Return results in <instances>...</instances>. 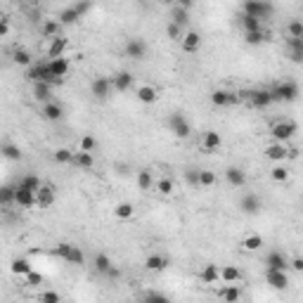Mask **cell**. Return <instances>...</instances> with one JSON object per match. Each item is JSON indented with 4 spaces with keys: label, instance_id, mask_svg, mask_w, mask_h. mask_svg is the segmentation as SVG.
<instances>
[{
    "label": "cell",
    "instance_id": "cell-32",
    "mask_svg": "<svg viewBox=\"0 0 303 303\" xmlns=\"http://www.w3.org/2000/svg\"><path fill=\"white\" fill-rule=\"evenodd\" d=\"M41 185H43V183H41V178H38V175L29 173V175H24L22 180H19V185H17V187H22V190H29V192H33V195H36Z\"/></svg>",
    "mask_w": 303,
    "mask_h": 303
},
{
    "label": "cell",
    "instance_id": "cell-10",
    "mask_svg": "<svg viewBox=\"0 0 303 303\" xmlns=\"http://www.w3.org/2000/svg\"><path fill=\"white\" fill-rule=\"evenodd\" d=\"M111 81V88L114 90H119V93H126L133 88V81H135V76L130 74V71H119V74H114V78H109Z\"/></svg>",
    "mask_w": 303,
    "mask_h": 303
},
{
    "label": "cell",
    "instance_id": "cell-55",
    "mask_svg": "<svg viewBox=\"0 0 303 303\" xmlns=\"http://www.w3.org/2000/svg\"><path fill=\"white\" fill-rule=\"evenodd\" d=\"M38 284H43V275L31 270L29 275H26V287H38Z\"/></svg>",
    "mask_w": 303,
    "mask_h": 303
},
{
    "label": "cell",
    "instance_id": "cell-19",
    "mask_svg": "<svg viewBox=\"0 0 303 303\" xmlns=\"http://www.w3.org/2000/svg\"><path fill=\"white\" fill-rule=\"evenodd\" d=\"M225 180L232 185V187H244V185H247V173H244L242 168H237V166H230L225 171Z\"/></svg>",
    "mask_w": 303,
    "mask_h": 303
},
{
    "label": "cell",
    "instance_id": "cell-3",
    "mask_svg": "<svg viewBox=\"0 0 303 303\" xmlns=\"http://www.w3.org/2000/svg\"><path fill=\"white\" fill-rule=\"evenodd\" d=\"M242 10H244V14H247V17H253V19L263 22V19H268L272 12H275V5H272V2L249 0V2H244V5H242Z\"/></svg>",
    "mask_w": 303,
    "mask_h": 303
},
{
    "label": "cell",
    "instance_id": "cell-5",
    "mask_svg": "<svg viewBox=\"0 0 303 303\" xmlns=\"http://www.w3.org/2000/svg\"><path fill=\"white\" fill-rule=\"evenodd\" d=\"M296 130H299V126H296L294 121H280V123H275L270 128V135L275 142H282V145H284L287 140H292L294 135H296Z\"/></svg>",
    "mask_w": 303,
    "mask_h": 303
},
{
    "label": "cell",
    "instance_id": "cell-42",
    "mask_svg": "<svg viewBox=\"0 0 303 303\" xmlns=\"http://www.w3.org/2000/svg\"><path fill=\"white\" fill-rule=\"evenodd\" d=\"M242 29H244V33H253V31H260L263 29V22H258V19H253V17H247V14H242Z\"/></svg>",
    "mask_w": 303,
    "mask_h": 303
},
{
    "label": "cell",
    "instance_id": "cell-61",
    "mask_svg": "<svg viewBox=\"0 0 303 303\" xmlns=\"http://www.w3.org/2000/svg\"><path fill=\"white\" fill-rule=\"evenodd\" d=\"M10 33V22H0V38Z\"/></svg>",
    "mask_w": 303,
    "mask_h": 303
},
{
    "label": "cell",
    "instance_id": "cell-49",
    "mask_svg": "<svg viewBox=\"0 0 303 303\" xmlns=\"http://www.w3.org/2000/svg\"><path fill=\"white\" fill-rule=\"evenodd\" d=\"M287 33H289V38H303V22H299V19L289 22Z\"/></svg>",
    "mask_w": 303,
    "mask_h": 303
},
{
    "label": "cell",
    "instance_id": "cell-28",
    "mask_svg": "<svg viewBox=\"0 0 303 303\" xmlns=\"http://www.w3.org/2000/svg\"><path fill=\"white\" fill-rule=\"evenodd\" d=\"M199 280L204 282V284H213V282H218L220 280V270H218V265H213V263L204 265V270H202V275H199Z\"/></svg>",
    "mask_w": 303,
    "mask_h": 303
},
{
    "label": "cell",
    "instance_id": "cell-38",
    "mask_svg": "<svg viewBox=\"0 0 303 303\" xmlns=\"http://www.w3.org/2000/svg\"><path fill=\"white\" fill-rule=\"evenodd\" d=\"M66 263H71V265H86V253L81 251V247L71 244V249H69V256H66Z\"/></svg>",
    "mask_w": 303,
    "mask_h": 303
},
{
    "label": "cell",
    "instance_id": "cell-35",
    "mask_svg": "<svg viewBox=\"0 0 303 303\" xmlns=\"http://www.w3.org/2000/svg\"><path fill=\"white\" fill-rule=\"evenodd\" d=\"M12 62L14 64H22V66H31L33 64V57L29 50H24V48H17L14 52H12Z\"/></svg>",
    "mask_w": 303,
    "mask_h": 303
},
{
    "label": "cell",
    "instance_id": "cell-31",
    "mask_svg": "<svg viewBox=\"0 0 303 303\" xmlns=\"http://www.w3.org/2000/svg\"><path fill=\"white\" fill-rule=\"evenodd\" d=\"M220 299H223L225 303H239V299H242V289H239V287H232V284H227V287L220 289Z\"/></svg>",
    "mask_w": 303,
    "mask_h": 303
},
{
    "label": "cell",
    "instance_id": "cell-54",
    "mask_svg": "<svg viewBox=\"0 0 303 303\" xmlns=\"http://www.w3.org/2000/svg\"><path fill=\"white\" fill-rule=\"evenodd\" d=\"M185 180H187V185H192V187H199V168H187L185 171Z\"/></svg>",
    "mask_w": 303,
    "mask_h": 303
},
{
    "label": "cell",
    "instance_id": "cell-18",
    "mask_svg": "<svg viewBox=\"0 0 303 303\" xmlns=\"http://www.w3.org/2000/svg\"><path fill=\"white\" fill-rule=\"evenodd\" d=\"M41 114H43L45 121H59L62 116H64V107H62L59 102H52V100H50V102L43 107V111H41Z\"/></svg>",
    "mask_w": 303,
    "mask_h": 303
},
{
    "label": "cell",
    "instance_id": "cell-33",
    "mask_svg": "<svg viewBox=\"0 0 303 303\" xmlns=\"http://www.w3.org/2000/svg\"><path fill=\"white\" fill-rule=\"evenodd\" d=\"M220 280L225 282V284H235V282L242 280V272H239L235 265H225V268L220 270Z\"/></svg>",
    "mask_w": 303,
    "mask_h": 303
},
{
    "label": "cell",
    "instance_id": "cell-23",
    "mask_svg": "<svg viewBox=\"0 0 303 303\" xmlns=\"http://www.w3.org/2000/svg\"><path fill=\"white\" fill-rule=\"evenodd\" d=\"M171 24H175V26H180V29H185L187 24H190V12L183 10L178 2H175L173 7H171Z\"/></svg>",
    "mask_w": 303,
    "mask_h": 303
},
{
    "label": "cell",
    "instance_id": "cell-56",
    "mask_svg": "<svg viewBox=\"0 0 303 303\" xmlns=\"http://www.w3.org/2000/svg\"><path fill=\"white\" fill-rule=\"evenodd\" d=\"M69 249H71V244H66V242H62V244H57L52 249L54 256H59L62 260H66V256H69Z\"/></svg>",
    "mask_w": 303,
    "mask_h": 303
},
{
    "label": "cell",
    "instance_id": "cell-44",
    "mask_svg": "<svg viewBox=\"0 0 303 303\" xmlns=\"http://www.w3.org/2000/svg\"><path fill=\"white\" fill-rule=\"evenodd\" d=\"M242 247L247 251H258L260 247H263V237H260V235H249V237H244Z\"/></svg>",
    "mask_w": 303,
    "mask_h": 303
},
{
    "label": "cell",
    "instance_id": "cell-12",
    "mask_svg": "<svg viewBox=\"0 0 303 303\" xmlns=\"http://www.w3.org/2000/svg\"><path fill=\"white\" fill-rule=\"evenodd\" d=\"M171 265V260H168V256H163V253H152V256H147V260H145V268L150 272H161L166 270Z\"/></svg>",
    "mask_w": 303,
    "mask_h": 303
},
{
    "label": "cell",
    "instance_id": "cell-62",
    "mask_svg": "<svg viewBox=\"0 0 303 303\" xmlns=\"http://www.w3.org/2000/svg\"><path fill=\"white\" fill-rule=\"evenodd\" d=\"M292 62H294V64H301V62H303V52H292Z\"/></svg>",
    "mask_w": 303,
    "mask_h": 303
},
{
    "label": "cell",
    "instance_id": "cell-17",
    "mask_svg": "<svg viewBox=\"0 0 303 303\" xmlns=\"http://www.w3.org/2000/svg\"><path fill=\"white\" fill-rule=\"evenodd\" d=\"M180 45H183V50L185 52H197L199 50V45H202V36L197 31H187V33H183V41H180Z\"/></svg>",
    "mask_w": 303,
    "mask_h": 303
},
{
    "label": "cell",
    "instance_id": "cell-37",
    "mask_svg": "<svg viewBox=\"0 0 303 303\" xmlns=\"http://www.w3.org/2000/svg\"><path fill=\"white\" fill-rule=\"evenodd\" d=\"M133 213H135V208L128 202H121V204L114 206V216L119 218V220H128V218H133Z\"/></svg>",
    "mask_w": 303,
    "mask_h": 303
},
{
    "label": "cell",
    "instance_id": "cell-60",
    "mask_svg": "<svg viewBox=\"0 0 303 303\" xmlns=\"http://www.w3.org/2000/svg\"><path fill=\"white\" fill-rule=\"evenodd\" d=\"M292 268H294L296 272H301V270H303V258H299V256H296V258L292 260Z\"/></svg>",
    "mask_w": 303,
    "mask_h": 303
},
{
    "label": "cell",
    "instance_id": "cell-8",
    "mask_svg": "<svg viewBox=\"0 0 303 303\" xmlns=\"http://www.w3.org/2000/svg\"><path fill=\"white\" fill-rule=\"evenodd\" d=\"M265 282L270 284L275 292H284L289 287V277H287V272L282 270H265Z\"/></svg>",
    "mask_w": 303,
    "mask_h": 303
},
{
    "label": "cell",
    "instance_id": "cell-9",
    "mask_svg": "<svg viewBox=\"0 0 303 303\" xmlns=\"http://www.w3.org/2000/svg\"><path fill=\"white\" fill-rule=\"evenodd\" d=\"M90 93L98 100H107L109 95H111V81L104 78V76H98V78L90 83Z\"/></svg>",
    "mask_w": 303,
    "mask_h": 303
},
{
    "label": "cell",
    "instance_id": "cell-6",
    "mask_svg": "<svg viewBox=\"0 0 303 303\" xmlns=\"http://www.w3.org/2000/svg\"><path fill=\"white\" fill-rule=\"evenodd\" d=\"M166 123H168V128H171V133H173L175 138H180V140H183V138L190 135V121L185 119L183 114H171Z\"/></svg>",
    "mask_w": 303,
    "mask_h": 303
},
{
    "label": "cell",
    "instance_id": "cell-16",
    "mask_svg": "<svg viewBox=\"0 0 303 303\" xmlns=\"http://www.w3.org/2000/svg\"><path fill=\"white\" fill-rule=\"evenodd\" d=\"M14 204L22 206V208H31V206H36V195L14 185Z\"/></svg>",
    "mask_w": 303,
    "mask_h": 303
},
{
    "label": "cell",
    "instance_id": "cell-4",
    "mask_svg": "<svg viewBox=\"0 0 303 303\" xmlns=\"http://www.w3.org/2000/svg\"><path fill=\"white\" fill-rule=\"evenodd\" d=\"M270 98L272 102H294L299 98V86L294 81H284L280 86L270 88Z\"/></svg>",
    "mask_w": 303,
    "mask_h": 303
},
{
    "label": "cell",
    "instance_id": "cell-30",
    "mask_svg": "<svg viewBox=\"0 0 303 303\" xmlns=\"http://www.w3.org/2000/svg\"><path fill=\"white\" fill-rule=\"evenodd\" d=\"M78 168H83V171H88V168H93L95 166V156L93 154H88V152H76L74 154V161Z\"/></svg>",
    "mask_w": 303,
    "mask_h": 303
},
{
    "label": "cell",
    "instance_id": "cell-21",
    "mask_svg": "<svg viewBox=\"0 0 303 303\" xmlns=\"http://www.w3.org/2000/svg\"><path fill=\"white\" fill-rule=\"evenodd\" d=\"M0 156H5V159H10V161H22V150H19V145H14V142H2L0 145Z\"/></svg>",
    "mask_w": 303,
    "mask_h": 303
},
{
    "label": "cell",
    "instance_id": "cell-45",
    "mask_svg": "<svg viewBox=\"0 0 303 303\" xmlns=\"http://www.w3.org/2000/svg\"><path fill=\"white\" fill-rule=\"evenodd\" d=\"M142 303H171V299L161 292H147L142 296Z\"/></svg>",
    "mask_w": 303,
    "mask_h": 303
},
{
    "label": "cell",
    "instance_id": "cell-34",
    "mask_svg": "<svg viewBox=\"0 0 303 303\" xmlns=\"http://www.w3.org/2000/svg\"><path fill=\"white\" fill-rule=\"evenodd\" d=\"M244 41H247V45H260V43H265V41H270V33L265 31V29L253 31V33H244Z\"/></svg>",
    "mask_w": 303,
    "mask_h": 303
},
{
    "label": "cell",
    "instance_id": "cell-46",
    "mask_svg": "<svg viewBox=\"0 0 303 303\" xmlns=\"http://www.w3.org/2000/svg\"><path fill=\"white\" fill-rule=\"evenodd\" d=\"M54 161L57 163H71L74 161V152L66 150V147H59V150L54 152Z\"/></svg>",
    "mask_w": 303,
    "mask_h": 303
},
{
    "label": "cell",
    "instance_id": "cell-53",
    "mask_svg": "<svg viewBox=\"0 0 303 303\" xmlns=\"http://www.w3.org/2000/svg\"><path fill=\"white\" fill-rule=\"evenodd\" d=\"M272 175V180H277V183H284V180H289V171L284 168V166H275L270 171Z\"/></svg>",
    "mask_w": 303,
    "mask_h": 303
},
{
    "label": "cell",
    "instance_id": "cell-22",
    "mask_svg": "<svg viewBox=\"0 0 303 303\" xmlns=\"http://www.w3.org/2000/svg\"><path fill=\"white\" fill-rule=\"evenodd\" d=\"M287 145H282V142H275V145H268L265 147V156L270 159V161H284L287 159Z\"/></svg>",
    "mask_w": 303,
    "mask_h": 303
},
{
    "label": "cell",
    "instance_id": "cell-7",
    "mask_svg": "<svg viewBox=\"0 0 303 303\" xmlns=\"http://www.w3.org/2000/svg\"><path fill=\"white\" fill-rule=\"evenodd\" d=\"M54 199H57V190H54L52 185H41V187H38V192H36V204L41 206V208L52 206Z\"/></svg>",
    "mask_w": 303,
    "mask_h": 303
},
{
    "label": "cell",
    "instance_id": "cell-41",
    "mask_svg": "<svg viewBox=\"0 0 303 303\" xmlns=\"http://www.w3.org/2000/svg\"><path fill=\"white\" fill-rule=\"evenodd\" d=\"M138 187H140V190H145V192L154 187V178H152V171H147V168L138 171Z\"/></svg>",
    "mask_w": 303,
    "mask_h": 303
},
{
    "label": "cell",
    "instance_id": "cell-43",
    "mask_svg": "<svg viewBox=\"0 0 303 303\" xmlns=\"http://www.w3.org/2000/svg\"><path fill=\"white\" fill-rule=\"evenodd\" d=\"M111 265H114V263H111V258H109L107 253H98V256H95V270H98L100 275H107V270Z\"/></svg>",
    "mask_w": 303,
    "mask_h": 303
},
{
    "label": "cell",
    "instance_id": "cell-59",
    "mask_svg": "<svg viewBox=\"0 0 303 303\" xmlns=\"http://www.w3.org/2000/svg\"><path fill=\"white\" fill-rule=\"evenodd\" d=\"M107 277H111V280H119V277H121V270H119V268H114V265H111V268L107 270Z\"/></svg>",
    "mask_w": 303,
    "mask_h": 303
},
{
    "label": "cell",
    "instance_id": "cell-15",
    "mask_svg": "<svg viewBox=\"0 0 303 303\" xmlns=\"http://www.w3.org/2000/svg\"><path fill=\"white\" fill-rule=\"evenodd\" d=\"M66 48H69V38H66V36H57V38H52L50 45H48V57H50V59H57V57L64 54Z\"/></svg>",
    "mask_w": 303,
    "mask_h": 303
},
{
    "label": "cell",
    "instance_id": "cell-29",
    "mask_svg": "<svg viewBox=\"0 0 303 303\" xmlns=\"http://www.w3.org/2000/svg\"><path fill=\"white\" fill-rule=\"evenodd\" d=\"M220 145H223V140H220V135H218L216 130H206L204 133V150L216 152V150H220Z\"/></svg>",
    "mask_w": 303,
    "mask_h": 303
},
{
    "label": "cell",
    "instance_id": "cell-36",
    "mask_svg": "<svg viewBox=\"0 0 303 303\" xmlns=\"http://www.w3.org/2000/svg\"><path fill=\"white\" fill-rule=\"evenodd\" d=\"M138 100H140L142 104H152V102H156V88H152V86L138 88Z\"/></svg>",
    "mask_w": 303,
    "mask_h": 303
},
{
    "label": "cell",
    "instance_id": "cell-40",
    "mask_svg": "<svg viewBox=\"0 0 303 303\" xmlns=\"http://www.w3.org/2000/svg\"><path fill=\"white\" fill-rule=\"evenodd\" d=\"M14 204V185H0V206Z\"/></svg>",
    "mask_w": 303,
    "mask_h": 303
},
{
    "label": "cell",
    "instance_id": "cell-58",
    "mask_svg": "<svg viewBox=\"0 0 303 303\" xmlns=\"http://www.w3.org/2000/svg\"><path fill=\"white\" fill-rule=\"evenodd\" d=\"M74 10L78 12V17H83V14H88V12L93 10V5H90V2H76Z\"/></svg>",
    "mask_w": 303,
    "mask_h": 303
},
{
    "label": "cell",
    "instance_id": "cell-25",
    "mask_svg": "<svg viewBox=\"0 0 303 303\" xmlns=\"http://www.w3.org/2000/svg\"><path fill=\"white\" fill-rule=\"evenodd\" d=\"M41 33H43L45 38H57V36H62V26H59V22L57 19H45L43 24H41Z\"/></svg>",
    "mask_w": 303,
    "mask_h": 303
},
{
    "label": "cell",
    "instance_id": "cell-50",
    "mask_svg": "<svg viewBox=\"0 0 303 303\" xmlns=\"http://www.w3.org/2000/svg\"><path fill=\"white\" fill-rule=\"evenodd\" d=\"M156 190H159V195L168 197L173 192V180H171V178H161V180L156 183Z\"/></svg>",
    "mask_w": 303,
    "mask_h": 303
},
{
    "label": "cell",
    "instance_id": "cell-63",
    "mask_svg": "<svg viewBox=\"0 0 303 303\" xmlns=\"http://www.w3.org/2000/svg\"><path fill=\"white\" fill-rule=\"evenodd\" d=\"M0 22H7V19H5V14H2V12H0Z\"/></svg>",
    "mask_w": 303,
    "mask_h": 303
},
{
    "label": "cell",
    "instance_id": "cell-1",
    "mask_svg": "<svg viewBox=\"0 0 303 303\" xmlns=\"http://www.w3.org/2000/svg\"><path fill=\"white\" fill-rule=\"evenodd\" d=\"M26 78H29L31 83H48L50 88L64 83V78H54V76L50 74V62H48V59L33 62V64L26 69Z\"/></svg>",
    "mask_w": 303,
    "mask_h": 303
},
{
    "label": "cell",
    "instance_id": "cell-26",
    "mask_svg": "<svg viewBox=\"0 0 303 303\" xmlns=\"http://www.w3.org/2000/svg\"><path fill=\"white\" fill-rule=\"evenodd\" d=\"M81 17H78V12L74 10V5H69V7H64V10L59 12V17H57V22H59V26H74L76 22H78Z\"/></svg>",
    "mask_w": 303,
    "mask_h": 303
},
{
    "label": "cell",
    "instance_id": "cell-51",
    "mask_svg": "<svg viewBox=\"0 0 303 303\" xmlns=\"http://www.w3.org/2000/svg\"><path fill=\"white\" fill-rule=\"evenodd\" d=\"M213 183H216L213 171H199V187H211Z\"/></svg>",
    "mask_w": 303,
    "mask_h": 303
},
{
    "label": "cell",
    "instance_id": "cell-48",
    "mask_svg": "<svg viewBox=\"0 0 303 303\" xmlns=\"http://www.w3.org/2000/svg\"><path fill=\"white\" fill-rule=\"evenodd\" d=\"M95 150H98V140H95L93 135H83V138H81V152L93 154Z\"/></svg>",
    "mask_w": 303,
    "mask_h": 303
},
{
    "label": "cell",
    "instance_id": "cell-13",
    "mask_svg": "<svg viewBox=\"0 0 303 303\" xmlns=\"http://www.w3.org/2000/svg\"><path fill=\"white\" fill-rule=\"evenodd\" d=\"M287 268H289V263L284 258V253H280V251H270V253H268V258H265V270L287 272Z\"/></svg>",
    "mask_w": 303,
    "mask_h": 303
},
{
    "label": "cell",
    "instance_id": "cell-47",
    "mask_svg": "<svg viewBox=\"0 0 303 303\" xmlns=\"http://www.w3.org/2000/svg\"><path fill=\"white\" fill-rule=\"evenodd\" d=\"M38 303H62V296L52 289H48V292H41L38 294Z\"/></svg>",
    "mask_w": 303,
    "mask_h": 303
},
{
    "label": "cell",
    "instance_id": "cell-57",
    "mask_svg": "<svg viewBox=\"0 0 303 303\" xmlns=\"http://www.w3.org/2000/svg\"><path fill=\"white\" fill-rule=\"evenodd\" d=\"M289 50L292 52H303V38H289Z\"/></svg>",
    "mask_w": 303,
    "mask_h": 303
},
{
    "label": "cell",
    "instance_id": "cell-27",
    "mask_svg": "<svg viewBox=\"0 0 303 303\" xmlns=\"http://www.w3.org/2000/svg\"><path fill=\"white\" fill-rule=\"evenodd\" d=\"M52 98V88L48 86V83H33V100H38V102H50Z\"/></svg>",
    "mask_w": 303,
    "mask_h": 303
},
{
    "label": "cell",
    "instance_id": "cell-11",
    "mask_svg": "<svg viewBox=\"0 0 303 303\" xmlns=\"http://www.w3.org/2000/svg\"><path fill=\"white\" fill-rule=\"evenodd\" d=\"M126 54H128L130 59H145L147 57V45H145V41L130 38L128 43H126Z\"/></svg>",
    "mask_w": 303,
    "mask_h": 303
},
{
    "label": "cell",
    "instance_id": "cell-39",
    "mask_svg": "<svg viewBox=\"0 0 303 303\" xmlns=\"http://www.w3.org/2000/svg\"><path fill=\"white\" fill-rule=\"evenodd\" d=\"M10 270L14 272V275H24V277H26L33 268H31V263H29L26 258H14L12 260V265H10Z\"/></svg>",
    "mask_w": 303,
    "mask_h": 303
},
{
    "label": "cell",
    "instance_id": "cell-24",
    "mask_svg": "<svg viewBox=\"0 0 303 303\" xmlns=\"http://www.w3.org/2000/svg\"><path fill=\"white\" fill-rule=\"evenodd\" d=\"M50 62V74L54 78H64L69 74V62H66L64 57H57V59H48Z\"/></svg>",
    "mask_w": 303,
    "mask_h": 303
},
{
    "label": "cell",
    "instance_id": "cell-2",
    "mask_svg": "<svg viewBox=\"0 0 303 303\" xmlns=\"http://www.w3.org/2000/svg\"><path fill=\"white\" fill-rule=\"evenodd\" d=\"M237 98L247 100L253 109H265V107H270L272 104L270 90H265V88H260V90H244V93H239Z\"/></svg>",
    "mask_w": 303,
    "mask_h": 303
},
{
    "label": "cell",
    "instance_id": "cell-20",
    "mask_svg": "<svg viewBox=\"0 0 303 303\" xmlns=\"http://www.w3.org/2000/svg\"><path fill=\"white\" fill-rule=\"evenodd\" d=\"M239 206H242V211H244V213L256 216V213L260 211V199L256 195H244L242 197V202H239Z\"/></svg>",
    "mask_w": 303,
    "mask_h": 303
},
{
    "label": "cell",
    "instance_id": "cell-14",
    "mask_svg": "<svg viewBox=\"0 0 303 303\" xmlns=\"http://www.w3.org/2000/svg\"><path fill=\"white\" fill-rule=\"evenodd\" d=\"M237 93H230V90H213L211 93V102L216 104V107H230V104H235L237 102Z\"/></svg>",
    "mask_w": 303,
    "mask_h": 303
},
{
    "label": "cell",
    "instance_id": "cell-52",
    "mask_svg": "<svg viewBox=\"0 0 303 303\" xmlns=\"http://www.w3.org/2000/svg\"><path fill=\"white\" fill-rule=\"evenodd\" d=\"M166 36H168L171 41H183V29L168 22V24H166Z\"/></svg>",
    "mask_w": 303,
    "mask_h": 303
}]
</instances>
